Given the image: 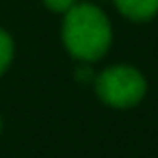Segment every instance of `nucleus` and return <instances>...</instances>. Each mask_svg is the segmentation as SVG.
Wrapping results in <instances>:
<instances>
[{
    "mask_svg": "<svg viewBox=\"0 0 158 158\" xmlns=\"http://www.w3.org/2000/svg\"><path fill=\"white\" fill-rule=\"evenodd\" d=\"M63 15L61 37L74 59L93 63L108 52L113 44V26L100 7L91 2H76Z\"/></svg>",
    "mask_w": 158,
    "mask_h": 158,
    "instance_id": "obj_1",
    "label": "nucleus"
},
{
    "mask_svg": "<svg viewBox=\"0 0 158 158\" xmlns=\"http://www.w3.org/2000/svg\"><path fill=\"white\" fill-rule=\"evenodd\" d=\"M95 93L110 108H132L145 98L147 80L132 65H110L98 74Z\"/></svg>",
    "mask_w": 158,
    "mask_h": 158,
    "instance_id": "obj_2",
    "label": "nucleus"
},
{
    "mask_svg": "<svg viewBox=\"0 0 158 158\" xmlns=\"http://www.w3.org/2000/svg\"><path fill=\"white\" fill-rule=\"evenodd\" d=\"M117 11L132 22H147L158 13V0H113Z\"/></svg>",
    "mask_w": 158,
    "mask_h": 158,
    "instance_id": "obj_3",
    "label": "nucleus"
},
{
    "mask_svg": "<svg viewBox=\"0 0 158 158\" xmlns=\"http://www.w3.org/2000/svg\"><path fill=\"white\" fill-rule=\"evenodd\" d=\"M13 52H15V48H13L11 35L0 28V76L9 69V65L13 61Z\"/></svg>",
    "mask_w": 158,
    "mask_h": 158,
    "instance_id": "obj_4",
    "label": "nucleus"
},
{
    "mask_svg": "<svg viewBox=\"0 0 158 158\" xmlns=\"http://www.w3.org/2000/svg\"><path fill=\"white\" fill-rule=\"evenodd\" d=\"M76 2H78V0H44V5H46L50 11H54V13H65V11H69Z\"/></svg>",
    "mask_w": 158,
    "mask_h": 158,
    "instance_id": "obj_5",
    "label": "nucleus"
},
{
    "mask_svg": "<svg viewBox=\"0 0 158 158\" xmlns=\"http://www.w3.org/2000/svg\"><path fill=\"white\" fill-rule=\"evenodd\" d=\"M0 128H2V119H0Z\"/></svg>",
    "mask_w": 158,
    "mask_h": 158,
    "instance_id": "obj_6",
    "label": "nucleus"
}]
</instances>
